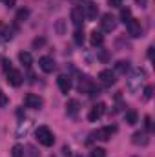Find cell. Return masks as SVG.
<instances>
[{
	"label": "cell",
	"mask_w": 155,
	"mask_h": 157,
	"mask_svg": "<svg viewBox=\"0 0 155 157\" xmlns=\"http://www.w3.org/2000/svg\"><path fill=\"white\" fill-rule=\"evenodd\" d=\"M144 78H146L144 70L135 68V70L130 73V77L126 78V88L130 90V93H139V91H141V86L144 84Z\"/></svg>",
	"instance_id": "obj_1"
},
{
	"label": "cell",
	"mask_w": 155,
	"mask_h": 157,
	"mask_svg": "<svg viewBox=\"0 0 155 157\" xmlns=\"http://www.w3.org/2000/svg\"><path fill=\"white\" fill-rule=\"evenodd\" d=\"M35 137H37V141L42 146H51L55 143V135H53V132L47 126H39L35 130Z\"/></svg>",
	"instance_id": "obj_2"
},
{
	"label": "cell",
	"mask_w": 155,
	"mask_h": 157,
	"mask_svg": "<svg viewBox=\"0 0 155 157\" xmlns=\"http://www.w3.org/2000/svg\"><path fill=\"white\" fill-rule=\"evenodd\" d=\"M24 104H26L28 108L40 110V108H42V104H44V101H42V97H40V95H35V93H26V95H24Z\"/></svg>",
	"instance_id": "obj_3"
},
{
	"label": "cell",
	"mask_w": 155,
	"mask_h": 157,
	"mask_svg": "<svg viewBox=\"0 0 155 157\" xmlns=\"http://www.w3.org/2000/svg\"><path fill=\"white\" fill-rule=\"evenodd\" d=\"M126 28H128V35H130V37H133V39L142 37V26H141V20L131 18V20L126 24Z\"/></svg>",
	"instance_id": "obj_4"
},
{
	"label": "cell",
	"mask_w": 155,
	"mask_h": 157,
	"mask_svg": "<svg viewBox=\"0 0 155 157\" xmlns=\"http://www.w3.org/2000/svg\"><path fill=\"white\" fill-rule=\"evenodd\" d=\"M100 26H102V31L112 33V31L117 28V18L112 15V13H106V15L102 17V20H100Z\"/></svg>",
	"instance_id": "obj_5"
},
{
	"label": "cell",
	"mask_w": 155,
	"mask_h": 157,
	"mask_svg": "<svg viewBox=\"0 0 155 157\" xmlns=\"http://www.w3.org/2000/svg\"><path fill=\"white\" fill-rule=\"evenodd\" d=\"M113 132H115L113 126H104V128H99L97 132H93V137L97 141H110L112 135H113Z\"/></svg>",
	"instance_id": "obj_6"
},
{
	"label": "cell",
	"mask_w": 155,
	"mask_h": 157,
	"mask_svg": "<svg viewBox=\"0 0 155 157\" xmlns=\"http://www.w3.org/2000/svg\"><path fill=\"white\" fill-rule=\"evenodd\" d=\"M106 112V104L104 102H99V104H95L91 110H89V113H88V119L91 121V122H95V121H99V119L102 117V113Z\"/></svg>",
	"instance_id": "obj_7"
},
{
	"label": "cell",
	"mask_w": 155,
	"mask_h": 157,
	"mask_svg": "<svg viewBox=\"0 0 155 157\" xmlns=\"http://www.w3.org/2000/svg\"><path fill=\"white\" fill-rule=\"evenodd\" d=\"M78 90H80L82 93H88V95H93L95 91L99 93V90L95 88V84L91 82V78H88V77L80 78V84H78Z\"/></svg>",
	"instance_id": "obj_8"
},
{
	"label": "cell",
	"mask_w": 155,
	"mask_h": 157,
	"mask_svg": "<svg viewBox=\"0 0 155 157\" xmlns=\"http://www.w3.org/2000/svg\"><path fill=\"white\" fill-rule=\"evenodd\" d=\"M82 13H84V18H88V20H97V15H99V7H97V4H86L84 7H82Z\"/></svg>",
	"instance_id": "obj_9"
},
{
	"label": "cell",
	"mask_w": 155,
	"mask_h": 157,
	"mask_svg": "<svg viewBox=\"0 0 155 157\" xmlns=\"http://www.w3.org/2000/svg\"><path fill=\"white\" fill-rule=\"evenodd\" d=\"M71 22H73L75 29H80V28H82V22H84L82 7H73V9H71Z\"/></svg>",
	"instance_id": "obj_10"
},
{
	"label": "cell",
	"mask_w": 155,
	"mask_h": 157,
	"mask_svg": "<svg viewBox=\"0 0 155 157\" xmlns=\"http://www.w3.org/2000/svg\"><path fill=\"white\" fill-rule=\"evenodd\" d=\"M57 86H59V90L62 91V93H70V90H71V78L68 77V75H59L57 77Z\"/></svg>",
	"instance_id": "obj_11"
},
{
	"label": "cell",
	"mask_w": 155,
	"mask_h": 157,
	"mask_svg": "<svg viewBox=\"0 0 155 157\" xmlns=\"http://www.w3.org/2000/svg\"><path fill=\"white\" fill-rule=\"evenodd\" d=\"M7 84H11V86H20L22 84V80H24V77H22V73L20 71H17V70H9L7 73Z\"/></svg>",
	"instance_id": "obj_12"
},
{
	"label": "cell",
	"mask_w": 155,
	"mask_h": 157,
	"mask_svg": "<svg viewBox=\"0 0 155 157\" xmlns=\"http://www.w3.org/2000/svg\"><path fill=\"white\" fill-rule=\"evenodd\" d=\"M39 66H40V70H42L44 73H51V71L55 70V60H53L51 57H40Z\"/></svg>",
	"instance_id": "obj_13"
},
{
	"label": "cell",
	"mask_w": 155,
	"mask_h": 157,
	"mask_svg": "<svg viewBox=\"0 0 155 157\" xmlns=\"http://www.w3.org/2000/svg\"><path fill=\"white\" fill-rule=\"evenodd\" d=\"M99 80H100L104 86H112V84H115V73H113L112 70H102V71L99 73Z\"/></svg>",
	"instance_id": "obj_14"
},
{
	"label": "cell",
	"mask_w": 155,
	"mask_h": 157,
	"mask_svg": "<svg viewBox=\"0 0 155 157\" xmlns=\"http://www.w3.org/2000/svg\"><path fill=\"white\" fill-rule=\"evenodd\" d=\"M131 143L137 144V146H146V144L150 143L148 133H146V132H135V133L131 135Z\"/></svg>",
	"instance_id": "obj_15"
},
{
	"label": "cell",
	"mask_w": 155,
	"mask_h": 157,
	"mask_svg": "<svg viewBox=\"0 0 155 157\" xmlns=\"http://www.w3.org/2000/svg\"><path fill=\"white\" fill-rule=\"evenodd\" d=\"M78 108H80V104H78L77 99H70V101L66 102V113H68V115H77Z\"/></svg>",
	"instance_id": "obj_16"
},
{
	"label": "cell",
	"mask_w": 155,
	"mask_h": 157,
	"mask_svg": "<svg viewBox=\"0 0 155 157\" xmlns=\"http://www.w3.org/2000/svg\"><path fill=\"white\" fill-rule=\"evenodd\" d=\"M89 42H91V46H102V42H104V37H102V33L100 31H91L89 33Z\"/></svg>",
	"instance_id": "obj_17"
},
{
	"label": "cell",
	"mask_w": 155,
	"mask_h": 157,
	"mask_svg": "<svg viewBox=\"0 0 155 157\" xmlns=\"http://www.w3.org/2000/svg\"><path fill=\"white\" fill-rule=\"evenodd\" d=\"M124 119H126V124L133 126V124H137L139 115H137V112H135V110H128V112H126V115H124Z\"/></svg>",
	"instance_id": "obj_18"
},
{
	"label": "cell",
	"mask_w": 155,
	"mask_h": 157,
	"mask_svg": "<svg viewBox=\"0 0 155 157\" xmlns=\"http://www.w3.org/2000/svg\"><path fill=\"white\" fill-rule=\"evenodd\" d=\"M130 70V60H119L115 64V73H126Z\"/></svg>",
	"instance_id": "obj_19"
},
{
	"label": "cell",
	"mask_w": 155,
	"mask_h": 157,
	"mask_svg": "<svg viewBox=\"0 0 155 157\" xmlns=\"http://www.w3.org/2000/svg\"><path fill=\"white\" fill-rule=\"evenodd\" d=\"M18 59H20V62H22L24 66H31V62H33V57H31V53H28V51H20V53H18Z\"/></svg>",
	"instance_id": "obj_20"
},
{
	"label": "cell",
	"mask_w": 155,
	"mask_h": 157,
	"mask_svg": "<svg viewBox=\"0 0 155 157\" xmlns=\"http://www.w3.org/2000/svg\"><path fill=\"white\" fill-rule=\"evenodd\" d=\"M11 37H13V35H11V29H7V28L0 22V39L2 40H9Z\"/></svg>",
	"instance_id": "obj_21"
},
{
	"label": "cell",
	"mask_w": 155,
	"mask_h": 157,
	"mask_svg": "<svg viewBox=\"0 0 155 157\" xmlns=\"http://www.w3.org/2000/svg\"><path fill=\"white\" fill-rule=\"evenodd\" d=\"M11 157H24V146L22 144H15L11 148Z\"/></svg>",
	"instance_id": "obj_22"
},
{
	"label": "cell",
	"mask_w": 155,
	"mask_h": 157,
	"mask_svg": "<svg viewBox=\"0 0 155 157\" xmlns=\"http://www.w3.org/2000/svg\"><path fill=\"white\" fill-rule=\"evenodd\" d=\"M120 20H122L124 24H128V22L131 20V11H130L128 7H124V9H120Z\"/></svg>",
	"instance_id": "obj_23"
},
{
	"label": "cell",
	"mask_w": 155,
	"mask_h": 157,
	"mask_svg": "<svg viewBox=\"0 0 155 157\" xmlns=\"http://www.w3.org/2000/svg\"><path fill=\"white\" fill-rule=\"evenodd\" d=\"M28 17H29V9H20V11L17 13V20H18V22H24Z\"/></svg>",
	"instance_id": "obj_24"
},
{
	"label": "cell",
	"mask_w": 155,
	"mask_h": 157,
	"mask_svg": "<svg viewBox=\"0 0 155 157\" xmlns=\"http://www.w3.org/2000/svg\"><path fill=\"white\" fill-rule=\"evenodd\" d=\"M29 126H31V122L20 124V126H18V130H17V135H18V137H22V133L26 135V133H28V130H29Z\"/></svg>",
	"instance_id": "obj_25"
},
{
	"label": "cell",
	"mask_w": 155,
	"mask_h": 157,
	"mask_svg": "<svg viewBox=\"0 0 155 157\" xmlns=\"http://www.w3.org/2000/svg\"><path fill=\"white\" fill-rule=\"evenodd\" d=\"M73 39H75V42H77V44H82V42H84V31H82V29H75Z\"/></svg>",
	"instance_id": "obj_26"
},
{
	"label": "cell",
	"mask_w": 155,
	"mask_h": 157,
	"mask_svg": "<svg viewBox=\"0 0 155 157\" xmlns=\"http://www.w3.org/2000/svg\"><path fill=\"white\" fill-rule=\"evenodd\" d=\"M91 157H106V150L104 148H93L91 150Z\"/></svg>",
	"instance_id": "obj_27"
},
{
	"label": "cell",
	"mask_w": 155,
	"mask_h": 157,
	"mask_svg": "<svg viewBox=\"0 0 155 157\" xmlns=\"http://www.w3.org/2000/svg\"><path fill=\"white\" fill-rule=\"evenodd\" d=\"M152 95H153V86H146L144 88V99L148 101V99H152Z\"/></svg>",
	"instance_id": "obj_28"
},
{
	"label": "cell",
	"mask_w": 155,
	"mask_h": 157,
	"mask_svg": "<svg viewBox=\"0 0 155 157\" xmlns=\"http://www.w3.org/2000/svg\"><path fill=\"white\" fill-rule=\"evenodd\" d=\"M2 68H4V71L7 73V71L11 70V60H7V59H4V60H2Z\"/></svg>",
	"instance_id": "obj_29"
},
{
	"label": "cell",
	"mask_w": 155,
	"mask_h": 157,
	"mask_svg": "<svg viewBox=\"0 0 155 157\" xmlns=\"http://www.w3.org/2000/svg\"><path fill=\"white\" fill-rule=\"evenodd\" d=\"M7 102H9V101H7V97H6V93H4V91L0 90V108H2V106H6Z\"/></svg>",
	"instance_id": "obj_30"
},
{
	"label": "cell",
	"mask_w": 155,
	"mask_h": 157,
	"mask_svg": "<svg viewBox=\"0 0 155 157\" xmlns=\"http://www.w3.org/2000/svg\"><path fill=\"white\" fill-rule=\"evenodd\" d=\"M57 31H59V35H64V20L57 22Z\"/></svg>",
	"instance_id": "obj_31"
},
{
	"label": "cell",
	"mask_w": 155,
	"mask_h": 157,
	"mask_svg": "<svg viewBox=\"0 0 155 157\" xmlns=\"http://www.w3.org/2000/svg\"><path fill=\"white\" fill-rule=\"evenodd\" d=\"M110 7H120L122 6V0H108Z\"/></svg>",
	"instance_id": "obj_32"
},
{
	"label": "cell",
	"mask_w": 155,
	"mask_h": 157,
	"mask_svg": "<svg viewBox=\"0 0 155 157\" xmlns=\"http://www.w3.org/2000/svg\"><path fill=\"white\" fill-rule=\"evenodd\" d=\"M144 126H146V130H150V128H152V117H150V115H146V117H144Z\"/></svg>",
	"instance_id": "obj_33"
},
{
	"label": "cell",
	"mask_w": 155,
	"mask_h": 157,
	"mask_svg": "<svg viewBox=\"0 0 155 157\" xmlns=\"http://www.w3.org/2000/svg\"><path fill=\"white\" fill-rule=\"evenodd\" d=\"M4 4H6L7 7H13V6L17 4V0H4Z\"/></svg>",
	"instance_id": "obj_34"
},
{
	"label": "cell",
	"mask_w": 155,
	"mask_h": 157,
	"mask_svg": "<svg viewBox=\"0 0 155 157\" xmlns=\"http://www.w3.org/2000/svg\"><path fill=\"white\" fill-rule=\"evenodd\" d=\"M62 154H64V155H71V150H70V146H64V148H62Z\"/></svg>",
	"instance_id": "obj_35"
},
{
	"label": "cell",
	"mask_w": 155,
	"mask_h": 157,
	"mask_svg": "<svg viewBox=\"0 0 155 157\" xmlns=\"http://www.w3.org/2000/svg\"><path fill=\"white\" fill-rule=\"evenodd\" d=\"M44 44V39H37V40H33V46L35 48H39V46H42Z\"/></svg>",
	"instance_id": "obj_36"
},
{
	"label": "cell",
	"mask_w": 155,
	"mask_h": 157,
	"mask_svg": "<svg viewBox=\"0 0 155 157\" xmlns=\"http://www.w3.org/2000/svg\"><path fill=\"white\" fill-rule=\"evenodd\" d=\"M148 57H150V59L153 57V46H150V48H148Z\"/></svg>",
	"instance_id": "obj_37"
},
{
	"label": "cell",
	"mask_w": 155,
	"mask_h": 157,
	"mask_svg": "<svg viewBox=\"0 0 155 157\" xmlns=\"http://www.w3.org/2000/svg\"><path fill=\"white\" fill-rule=\"evenodd\" d=\"M137 4H141V6L144 7V4H146V0H137Z\"/></svg>",
	"instance_id": "obj_38"
}]
</instances>
